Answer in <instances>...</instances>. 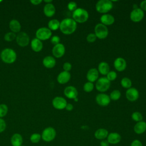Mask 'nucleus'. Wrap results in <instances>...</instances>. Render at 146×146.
Here are the masks:
<instances>
[{
    "label": "nucleus",
    "mask_w": 146,
    "mask_h": 146,
    "mask_svg": "<svg viewBox=\"0 0 146 146\" xmlns=\"http://www.w3.org/2000/svg\"><path fill=\"white\" fill-rule=\"evenodd\" d=\"M77 27V23L72 18H65L60 22L59 29L66 35L74 33Z\"/></svg>",
    "instance_id": "f257e3e1"
},
{
    "label": "nucleus",
    "mask_w": 146,
    "mask_h": 146,
    "mask_svg": "<svg viewBox=\"0 0 146 146\" xmlns=\"http://www.w3.org/2000/svg\"><path fill=\"white\" fill-rule=\"evenodd\" d=\"M2 60L7 64H11L17 59V54L15 51L10 48L3 49L0 55Z\"/></svg>",
    "instance_id": "f03ea898"
},
{
    "label": "nucleus",
    "mask_w": 146,
    "mask_h": 146,
    "mask_svg": "<svg viewBox=\"0 0 146 146\" xmlns=\"http://www.w3.org/2000/svg\"><path fill=\"white\" fill-rule=\"evenodd\" d=\"M89 17L88 11L83 8H77L72 13V19L77 23L86 22Z\"/></svg>",
    "instance_id": "7ed1b4c3"
},
{
    "label": "nucleus",
    "mask_w": 146,
    "mask_h": 146,
    "mask_svg": "<svg viewBox=\"0 0 146 146\" xmlns=\"http://www.w3.org/2000/svg\"><path fill=\"white\" fill-rule=\"evenodd\" d=\"M95 8L98 13L105 14L113 8V3L110 0H100L96 3Z\"/></svg>",
    "instance_id": "20e7f679"
},
{
    "label": "nucleus",
    "mask_w": 146,
    "mask_h": 146,
    "mask_svg": "<svg viewBox=\"0 0 146 146\" xmlns=\"http://www.w3.org/2000/svg\"><path fill=\"white\" fill-rule=\"evenodd\" d=\"M56 135V130L52 127H48L44 128L42 131L41 138L46 142H50L55 139Z\"/></svg>",
    "instance_id": "39448f33"
},
{
    "label": "nucleus",
    "mask_w": 146,
    "mask_h": 146,
    "mask_svg": "<svg viewBox=\"0 0 146 146\" xmlns=\"http://www.w3.org/2000/svg\"><path fill=\"white\" fill-rule=\"evenodd\" d=\"M95 34L97 38L100 39H103L107 37L108 35V30L106 26L102 23H98L94 29Z\"/></svg>",
    "instance_id": "423d86ee"
},
{
    "label": "nucleus",
    "mask_w": 146,
    "mask_h": 146,
    "mask_svg": "<svg viewBox=\"0 0 146 146\" xmlns=\"http://www.w3.org/2000/svg\"><path fill=\"white\" fill-rule=\"evenodd\" d=\"M110 85L111 82L106 77H101L96 80L95 87L98 91L104 92L109 89Z\"/></svg>",
    "instance_id": "0eeeda50"
},
{
    "label": "nucleus",
    "mask_w": 146,
    "mask_h": 146,
    "mask_svg": "<svg viewBox=\"0 0 146 146\" xmlns=\"http://www.w3.org/2000/svg\"><path fill=\"white\" fill-rule=\"evenodd\" d=\"M52 32L47 27H43L38 29L36 33L35 36L36 38L38 39L42 40H46L50 39L51 37Z\"/></svg>",
    "instance_id": "6e6552de"
},
{
    "label": "nucleus",
    "mask_w": 146,
    "mask_h": 146,
    "mask_svg": "<svg viewBox=\"0 0 146 146\" xmlns=\"http://www.w3.org/2000/svg\"><path fill=\"white\" fill-rule=\"evenodd\" d=\"M15 40L17 44L21 47H26L30 42V38L28 34L23 31H20L18 33Z\"/></svg>",
    "instance_id": "1a4fd4ad"
},
{
    "label": "nucleus",
    "mask_w": 146,
    "mask_h": 146,
    "mask_svg": "<svg viewBox=\"0 0 146 146\" xmlns=\"http://www.w3.org/2000/svg\"><path fill=\"white\" fill-rule=\"evenodd\" d=\"M144 17V11L140 9H133L130 13V19L133 22H140Z\"/></svg>",
    "instance_id": "9d476101"
},
{
    "label": "nucleus",
    "mask_w": 146,
    "mask_h": 146,
    "mask_svg": "<svg viewBox=\"0 0 146 146\" xmlns=\"http://www.w3.org/2000/svg\"><path fill=\"white\" fill-rule=\"evenodd\" d=\"M95 99L97 104L102 107L107 106L111 102L110 96L104 93L98 94L96 95Z\"/></svg>",
    "instance_id": "9b49d317"
},
{
    "label": "nucleus",
    "mask_w": 146,
    "mask_h": 146,
    "mask_svg": "<svg viewBox=\"0 0 146 146\" xmlns=\"http://www.w3.org/2000/svg\"><path fill=\"white\" fill-rule=\"evenodd\" d=\"M67 103L66 100L61 96L55 97L52 101V106L56 110L64 109Z\"/></svg>",
    "instance_id": "f8f14e48"
},
{
    "label": "nucleus",
    "mask_w": 146,
    "mask_h": 146,
    "mask_svg": "<svg viewBox=\"0 0 146 146\" xmlns=\"http://www.w3.org/2000/svg\"><path fill=\"white\" fill-rule=\"evenodd\" d=\"M52 55L57 58L62 57L65 53V47L62 43H59L54 46L52 49Z\"/></svg>",
    "instance_id": "ddd939ff"
},
{
    "label": "nucleus",
    "mask_w": 146,
    "mask_h": 146,
    "mask_svg": "<svg viewBox=\"0 0 146 146\" xmlns=\"http://www.w3.org/2000/svg\"><path fill=\"white\" fill-rule=\"evenodd\" d=\"M125 96L129 101L135 102L138 99L139 97V93L136 88L131 87L127 90L125 92Z\"/></svg>",
    "instance_id": "4468645a"
},
{
    "label": "nucleus",
    "mask_w": 146,
    "mask_h": 146,
    "mask_svg": "<svg viewBox=\"0 0 146 146\" xmlns=\"http://www.w3.org/2000/svg\"><path fill=\"white\" fill-rule=\"evenodd\" d=\"M106 140L110 144L116 145L121 141V136L117 132H111L108 133Z\"/></svg>",
    "instance_id": "2eb2a0df"
},
{
    "label": "nucleus",
    "mask_w": 146,
    "mask_h": 146,
    "mask_svg": "<svg viewBox=\"0 0 146 146\" xmlns=\"http://www.w3.org/2000/svg\"><path fill=\"white\" fill-rule=\"evenodd\" d=\"M113 65L117 71H123L126 68L127 62L124 58L121 57H118L114 60Z\"/></svg>",
    "instance_id": "dca6fc26"
},
{
    "label": "nucleus",
    "mask_w": 146,
    "mask_h": 146,
    "mask_svg": "<svg viewBox=\"0 0 146 146\" xmlns=\"http://www.w3.org/2000/svg\"><path fill=\"white\" fill-rule=\"evenodd\" d=\"M64 95L68 99H74L78 96V91L76 88L72 86L66 87L64 90Z\"/></svg>",
    "instance_id": "f3484780"
},
{
    "label": "nucleus",
    "mask_w": 146,
    "mask_h": 146,
    "mask_svg": "<svg viewBox=\"0 0 146 146\" xmlns=\"http://www.w3.org/2000/svg\"><path fill=\"white\" fill-rule=\"evenodd\" d=\"M71 79V74L67 71L60 72L57 76V81L59 84H64L67 83Z\"/></svg>",
    "instance_id": "a211bd4d"
},
{
    "label": "nucleus",
    "mask_w": 146,
    "mask_h": 146,
    "mask_svg": "<svg viewBox=\"0 0 146 146\" xmlns=\"http://www.w3.org/2000/svg\"><path fill=\"white\" fill-rule=\"evenodd\" d=\"M87 79L88 82L93 83L96 81L99 78V72L98 69L92 68L90 69L87 73Z\"/></svg>",
    "instance_id": "6ab92c4d"
},
{
    "label": "nucleus",
    "mask_w": 146,
    "mask_h": 146,
    "mask_svg": "<svg viewBox=\"0 0 146 146\" xmlns=\"http://www.w3.org/2000/svg\"><path fill=\"white\" fill-rule=\"evenodd\" d=\"M108 133H109L107 129L106 128H100L95 131L94 133V136L98 140H103L107 139Z\"/></svg>",
    "instance_id": "aec40b11"
},
{
    "label": "nucleus",
    "mask_w": 146,
    "mask_h": 146,
    "mask_svg": "<svg viewBox=\"0 0 146 146\" xmlns=\"http://www.w3.org/2000/svg\"><path fill=\"white\" fill-rule=\"evenodd\" d=\"M133 131L137 135H141L146 131V122L141 121L137 122L133 127Z\"/></svg>",
    "instance_id": "412c9836"
},
{
    "label": "nucleus",
    "mask_w": 146,
    "mask_h": 146,
    "mask_svg": "<svg viewBox=\"0 0 146 146\" xmlns=\"http://www.w3.org/2000/svg\"><path fill=\"white\" fill-rule=\"evenodd\" d=\"M101 23L105 26H110L112 25L115 22V18L111 14H104L100 17Z\"/></svg>",
    "instance_id": "4be33fe9"
},
{
    "label": "nucleus",
    "mask_w": 146,
    "mask_h": 146,
    "mask_svg": "<svg viewBox=\"0 0 146 146\" xmlns=\"http://www.w3.org/2000/svg\"><path fill=\"white\" fill-rule=\"evenodd\" d=\"M43 13L47 17H52L55 13V7L54 5L52 3L46 4L43 7Z\"/></svg>",
    "instance_id": "5701e85b"
},
{
    "label": "nucleus",
    "mask_w": 146,
    "mask_h": 146,
    "mask_svg": "<svg viewBox=\"0 0 146 146\" xmlns=\"http://www.w3.org/2000/svg\"><path fill=\"white\" fill-rule=\"evenodd\" d=\"M31 47L34 51L40 52L43 48V43L38 38H34L31 41Z\"/></svg>",
    "instance_id": "b1692460"
},
{
    "label": "nucleus",
    "mask_w": 146,
    "mask_h": 146,
    "mask_svg": "<svg viewBox=\"0 0 146 146\" xmlns=\"http://www.w3.org/2000/svg\"><path fill=\"white\" fill-rule=\"evenodd\" d=\"M10 141L13 146H21L23 144V137L21 134L15 133L12 135Z\"/></svg>",
    "instance_id": "393cba45"
},
{
    "label": "nucleus",
    "mask_w": 146,
    "mask_h": 146,
    "mask_svg": "<svg viewBox=\"0 0 146 146\" xmlns=\"http://www.w3.org/2000/svg\"><path fill=\"white\" fill-rule=\"evenodd\" d=\"M42 63L46 68H52L55 66L56 60L52 56H47L43 58Z\"/></svg>",
    "instance_id": "a878e982"
},
{
    "label": "nucleus",
    "mask_w": 146,
    "mask_h": 146,
    "mask_svg": "<svg viewBox=\"0 0 146 146\" xmlns=\"http://www.w3.org/2000/svg\"><path fill=\"white\" fill-rule=\"evenodd\" d=\"M9 28L11 32L14 33H18L21 31V25L18 21L12 19L9 22Z\"/></svg>",
    "instance_id": "bb28decb"
},
{
    "label": "nucleus",
    "mask_w": 146,
    "mask_h": 146,
    "mask_svg": "<svg viewBox=\"0 0 146 146\" xmlns=\"http://www.w3.org/2000/svg\"><path fill=\"white\" fill-rule=\"evenodd\" d=\"M98 70L99 73H100L102 75H106L110 71V66L106 62H102L98 65Z\"/></svg>",
    "instance_id": "cd10ccee"
},
{
    "label": "nucleus",
    "mask_w": 146,
    "mask_h": 146,
    "mask_svg": "<svg viewBox=\"0 0 146 146\" xmlns=\"http://www.w3.org/2000/svg\"><path fill=\"white\" fill-rule=\"evenodd\" d=\"M60 26V22L56 19H53L50 21H49L48 23V28L51 30V31H55L59 29Z\"/></svg>",
    "instance_id": "c85d7f7f"
},
{
    "label": "nucleus",
    "mask_w": 146,
    "mask_h": 146,
    "mask_svg": "<svg viewBox=\"0 0 146 146\" xmlns=\"http://www.w3.org/2000/svg\"><path fill=\"white\" fill-rule=\"evenodd\" d=\"M120 84L123 88L128 89V88H131L132 86V81L128 78L124 77L121 79Z\"/></svg>",
    "instance_id": "c756f323"
},
{
    "label": "nucleus",
    "mask_w": 146,
    "mask_h": 146,
    "mask_svg": "<svg viewBox=\"0 0 146 146\" xmlns=\"http://www.w3.org/2000/svg\"><path fill=\"white\" fill-rule=\"evenodd\" d=\"M121 96V93L120 92L119 90H113L110 95V98L111 99V100H117L120 99Z\"/></svg>",
    "instance_id": "7c9ffc66"
},
{
    "label": "nucleus",
    "mask_w": 146,
    "mask_h": 146,
    "mask_svg": "<svg viewBox=\"0 0 146 146\" xmlns=\"http://www.w3.org/2000/svg\"><path fill=\"white\" fill-rule=\"evenodd\" d=\"M41 139V135L39 133H34L30 137V141L34 144L39 143Z\"/></svg>",
    "instance_id": "2f4dec72"
},
{
    "label": "nucleus",
    "mask_w": 146,
    "mask_h": 146,
    "mask_svg": "<svg viewBox=\"0 0 146 146\" xmlns=\"http://www.w3.org/2000/svg\"><path fill=\"white\" fill-rule=\"evenodd\" d=\"M131 117H132V120L133 121H136V123L142 121L143 119L142 114L140 112H137V111L133 112L131 115Z\"/></svg>",
    "instance_id": "473e14b6"
},
{
    "label": "nucleus",
    "mask_w": 146,
    "mask_h": 146,
    "mask_svg": "<svg viewBox=\"0 0 146 146\" xmlns=\"http://www.w3.org/2000/svg\"><path fill=\"white\" fill-rule=\"evenodd\" d=\"M16 35H17L15 34V33H14L11 31V32H8L5 35L4 39L7 42H11L13 40L15 39Z\"/></svg>",
    "instance_id": "72a5a7b5"
},
{
    "label": "nucleus",
    "mask_w": 146,
    "mask_h": 146,
    "mask_svg": "<svg viewBox=\"0 0 146 146\" xmlns=\"http://www.w3.org/2000/svg\"><path fill=\"white\" fill-rule=\"evenodd\" d=\"M8 112V107L5 104H0V118L5 116Z\"/></svg>",
    "instance_id": "f704fd0d"
},
{
    "label": "nucleus",
    "mask_w": 146,
    "mask_h": 146,
    "mask_svg": "<svg viewBox=\"0 0 146 146\" xmlns=\"http://www.w3.org/2000/svg\"><path fill=\"white\" fill-rule=\"evenodd\" d=\"M94 88V85L93 83L87 82H86L83 86V90L86 92H91Z\"/></svg>",
    "instance_id": "c9c22d12"
},
{
    "label": "nucleus",
    "mask_w": 146,
    "mask_h": 146,
    "mask_svg": "<svg viewBox=\"0 0 146 146\" xmlns=\"http://www.w3.org/2000/svg\"><path fill=\"white\" fill-rule=\"evenodd\" d=\"M107 75V79L110 81H113L116 79L117 78V74L114 71H110L106 75Z\"/></svg>",
    "instance_id": "e433bc0d"
},
{
    "label": "nucleus",
    "mask_w": 146,
    "mask_h": 146,
    "mask_svg": "<svg viewBox=\"0 0 146 146\" xmlns=\"http://www.w3.org/2000/svg\"><path fill=\"white\" fill-rule=\"evenodd\" d=\"M96 38H97V37L96 36L95 34L94 33H90V34H88L86 37L87 41L89 43L94 42L96 40Z\"/></svg>",
    "instance_id": "4c0bfd02"
},
{
    "label": "nucleus",
    "mask_w": 146,
    "mask_h": 146,
    "mask_svg": "<svg viewBox=\"0 0 146 146\" xmlns=\"http://www.w3.org/2000/svg\"><path fill=\"white\" fill-rule=\"evenodd\" d=\"M68 9L71 11H74L77 9V4L76 2L71 1L67 5Z\"/></svg>",
    "instance_id": "58836bf2"
},
{
    "label": "nucleus",
    "mask_w": 146,
    "mask_h": 146,
    "mask_svg": "<svg viewBox=\"0 0 146 146\" xmlns=\"http://www.w3.org/2000/svg\"><path fill=\"white\" fill-rule=\"evenodd\" d=\"M60 40V39L59 37V36H58V35H54V36L51 37V42L54 46L60 43H59Z\"/></svg>",
    "instance_id": "ea45409f"
},
{
    "label": "nucleus",
    "mask_w": 146,
    "mask_h": 146,
    "mask_svg": "<svg viewBox=\"0 0 146 146\" xmlns=\"http://www.w3.org/2000/svg\"><path fill=\"white\" fill-rule=\"evenodd\" d=\"M6 128V124L5 121L2 119L0 118V133L3 132Z\"/></svg>",
    "instance_id": "a19ab883"
},
{
    "label": "nucleus",
    "mask_w": 146,
    "mask_h": 146,
    "mask_svg": "<svg viewBox=\"0 0 146 146\" xmlns=\"http://www.w3.org/2000/svg\"><path fill=\"white\" fill-rule=\"evenodd\" d=\"M63 68L64 71L69 72L72 68V65L70 62H65L63 65Z\"/></svg>",
    "instance_id": "79ce46f5"
},
{
    "label": "nucleus",
    "mask_w": 146,
    "mask_h": 146,
    "mask_svg": "<svg viewBox=\"0 0 146 146\" xmlns=\"http://www.w3.org/2000/svg\"><path fill=\"white\" fill-rule=\"evenodd\" d=\"M130 146H143V145L140 140L139 139H135L131 142Z\"/></svg>",
    "instance_id": "37998d69"
},
{
    "label": "nucleus",
    "mask_w": 146,
    "mask_h": 146,
    "mask_svg": "<svg viewBox=\"0 0 146 146\" xmlns=\"http://www.w3.org/2000/svg\"><path fill=\"white\" fill-rule=\"evenodd\" d=\"M140 9H141L143 11H146V0L143 1H142V2L140 3Z\"/></svg>",
    "instance_id": "c03bdc74"
},
{
    "label": "nucleus",
    "mask_w": 146,
    "mask_h": 146,
    "mask_svg": "<svg viewBox=\"0 0 146 146\" xmlns=\"http://www.w3.org/2000/svg\"><path fill=\"white\" fill-rule=\"evenodd\" d=\"M74 108V107H73V105L71 103H67L66 107H65V109L68 111H71L73 110Z\"/></svg>",
    "instance_id": "a18cd8bd"
},
{
    "label": "nucleus",
    "mask_w": 146,
    "mask_h": 146,
    "mask_svg": "<svg viewBox=\"0 0 146 146\" xmlns=\"http://www.w3.org/2000/svg\"><path fill=\"white\" fill-rule=\"evenodd\" d=\"M100 146H109L110 144L107 141V140L106 139H105V140H101V141L100 143Z\"/></svg>",
    "instance_id": "49530a36"
},
{
    "label": "nucleus",
    "mask_w": 146,
    "mask_h": 146,
    "mask_svg": "<svg viewBox=\"0 0 146 146\" xmlns=\"http://www.w3.org/2000/svg\"><path fill=\"white\" fill-rule=\"evenodd\" d=\"M42 2V0H31L30 2L34 5H38Z\"/></svg>",
    "instance_id": "de8ad7c7"
},
{
    "label": "nucleus",
    "mask_w": 146,
    "mask_h": 146,
    "mask_svg": "<svg viewBox=\"0 0 146 146\" xmlns=\"http://www.w3.org/2000/svg\"><path fill=\"white\" fill-rule=\"evenodd\" d=\"M43 1L46 3V4H47V3H51L52 2V0H44Z\"/></svg>",
    "instance_id": "09e8293b"
},
{
    "label": "nucleus",
    "mask_w": 146,
    "mask_h": 146,
    "mask_svg": "<svg viewBox=\"0 0 146 146\" xmlns=\"http://www.w3.org/2000/svg\"><path fill=\"white\" fill-rule=\"evenodd\" d=\"M137 8H139V7H138V6L137 4H134L133 5V9H136Z\"/></svg>",
    "instance_id": "8fccbe9b"
},
{
    "label": "nucleus",
    "mask_w": 146,
    "mask_h": 146,
    "mask_svg": "<svg viewBox=\"0 0 146 146\" xmlns=\"http://www.w3.org/2000/svg\"><path fill=\"white\" fill-rule=\"evenodd\" d=\"M78 98H76L74 99V101H75V102H78Z\"/></svg>",
    "instance_id": "3c124183"
},
{
    "label": "nucleus",
    "mask_w": 146,
    "mask_h": 146,
    "mask_svg": "<svg viewBox=\"0 0 146 146\" xmlns=\"http://www.w3.org/2000/svg\"><path fill=\"white\" fill-rule=\"evenodd\" d=\"M21 146H25V145H21Z\"/></svg>",
    "instance_id": "603ef678"
}]
</instances>
